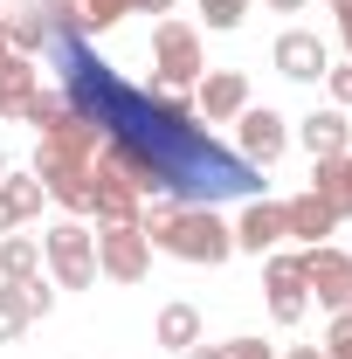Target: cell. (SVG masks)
Masks as SVG:
<instances>
[{"label":"cell","instance_id":"6da1fadb","mask_svg":"<svg viewBox=\"0 0 352 359\" xmlns=\"http://www.w3.org/2000/svg\"><path fill=\"white\" fill-rule=\"evenodd\" d=\"M48 62H62V97L97 125V152L90 166H111L118 180H132L138 201L173 194L180 208H221V201H249L263 180L242 152H228L208 138L201 111L187 104V90H138L125 83L104 55H90L83 28H69L62 14H48L42 0V48Z\"/></svg>","mask_w":352,"mask_h":359},{"label":"cell","instance_id":"7a4b0ae2","mask_svg":"<svg viewBox=\"0 0 352 359\" xmlns=\"http://www.w3.org/2000/svg\"><path fill=\"white\" fill-rule=\"evenodd\" d=\"M145 242L166 249V256H180V263H208V269L235 256V228L221 222L215 208H180L159 228H145Z\"/></svg>","mask_w":352,"mask_h":359},{"label":"cell","instance_id":"3957f363","mask_svg":"<svg viewBox=\"0 0 352 359\" xmlns=\"http://www.w3.org/2000/svg\"><path fill=\"white\" fill-rule=\"evenodd\" d=\"M152 69H159V90H194L208 76L201 35H194L187 21H159V28H152Z\"/></svg>","mask_w":352,"mask_h":359},{"label":"cell","instance_id":"277c9868","mask_svg":"<svg viewBox=\"0 0 352 359\" xmlns=\"http://www.w3.org/2000/svg\"><path fill=\"white\" fill-rule=\"evenodd\" d=\"M42 256H48V269H55L62 290H90L97 283V235L83 222H55L42 235Z\"/></svg>","mask_w":352,"mask_h":359},{"label":"cell","instance_id":"5b68a950","mask_svg":"<svg viewBox=\"0 0 352 359\" xmlns=\"http://www.w3.org/2000/svg\"><path fill=\"white\" fill-rule=\"evenodd\" d=\"M97 269H104L111 283H145V269H152L145 228L138 222H104L97 228Z\"/></svg>","mask_w":352,"mask_h":359},{"label":"cell","instance_id":"8992f818","mask_svg":"<svg viewBox=\"0 0 352 359\" xmlns=\"http://www.w3.org/2000/svg\"><path fill=\"white\" fill-rule=\"evenodd\" d=\"M35 180L48 187V201H62L69 215H90V159H69L62 145H48L35 152Z\"/></svg>","mask_w":352,"mask_h":359},{"label":"cell","instance_id":"52a82bcc","mask_svg":"<svg viewBox=\"0 0 352 359\" xmlns=\"http://www.w3.org/2000/svg\"><path fill=\"white\" fill-rule=\"evenodd\" d=\"M304 290H318V304H332V311H352V256L332 242L304 249Z\"/></svg>","mask_w":352,"mask_h":359},{"label":"cell","instance_id":"ba28073f","mask_svg":"<svg viewBox=\"0 0 352 359\" xmlns=\"http://www.w3.org/2000/svg\"><path fill=\"white\" fill-rule=\"evenodd\" d=\"M263 283H269V318H276V325H297L304 304H311V290H304V256H276V249H269Z\"/></svg>","mask_w":352,"mask_h":359},{"label":"cell","instance_id":"9c48e42d","mask_svg":"<svg viewBox=\"0 0 352 359\" xmlns=\"http://www.w3.org/2000/svg\"><path fill=\"white\" fill-rule=\"evenodd\" d=\"M235 125H242V159H249V166H276V159H283L290 132H283V118H276L269 104H249Z\"/></svg>","mask_w":352,"mask_h":359},{"label":"cell","instance_id":"30bf717a","mask_svg":"<svg viewBox=\"0 0 352 359\" xmlns=\"http://www.w3.org/2000/svg\"><path fill=\"white\" fill-rule=\"evenodd\" d=\"M276 69H283L290 83H318V76L332 69V48L318 42L311 28H290V35H276Z\"/></svg>","mask_w":352,"mask_h":359},{"label":"cell","instance_id":"8fae6325","mask_svg":"<svg viewBox=\"0 0 352 359\" xmlns=\"http://www.w3.org/2000/svg\"><path fill=\"white\" fill-rule=\"evenodd\" d=\"M194 111H201L208 125L242 118V111H249V76H242V69H208V76H201V97H194Z\"/></svg>","mask_w":352,"mask_h":359},{"label":"cell","instance_id":"7c38bea8","mask_svg":"<svg viewBox=\"0 0 352 359\" xmlns=\"http://www.w3.org/2000/svg\"><path fill=\"white\" fill-rule=\"evenodd\" d=\"M297 138H304L311 159H339V152H352V118L339 104H325V111H311L304 125H297Z\"/></svg>","mask_w":352,"mask_h":359},{"label":"cell","instance_id":"4fadbf2b","mask_svg":"<svg viewBox=\"0 0 352 359\" xmlns=\"http://www.w3.org/2000/svg\"><path fill=\"white\" fill-rule=\"evenodd\" d=\"M276 242H283V208H276V201H249V208H242V222H235V249L269 256Z\"/></svg>","mask_w":352,"mask_h":359},{"label":"cell","instance_id":"5bb4252c","mask_svg":"<svg viewBox=\"0 0 352 359\" xmlns=\"http://www.w3.org/2000/svg\"><path fill=\"white\" fill-rule=\"evenodd\" d=\"M35 90H42V69H35V55H7V62H0V118H28Z\"/></svg>","mask_w":352,"mask_h":359},{"label":"cell","instance_id":"9a60e30c","mask_svg":"<svg viewBox=\"0 0 352 359\" xmlns=\"http://www.w3.org/2000/svg\"><path fill=\"white\" fill-rule=\"evenodd\" d=\"M332 228H339V215H332L318 194H297V201H283V235H297V242H311V249H318Z\"/></svg>","mask_w":352,"mask_h":359},{"label":"cell","instance_id":"2e32d148","mask_svg":"<svg viewBox=\"0 0 352 359\" xmlns=\"http://www.w3.org/2000/svg\"><path fill=\"white\" fill-rule=\"evenodd\" d=\"M311 194H318L332 215H352V152H339V159H318V173H311Z\"/></svg>","mask_w":352,"mask_h":359},{"label":"cell","instance_id":"e0dca14e","mask_svg":"<svg viewBox=\"0 0 352 359\" xmlns=\"http://www.w3.org/2000/svg\"><path fill=\"white\" fill-rule=\"evenodd\" d=\"M42 269V242L35 235H0V283H28Z\"/></svg>","mask_w":352,"mask_h":359},{"label":"cell","instance_id":"ac0fdd59","mask_svg":"<svg viewBox=\"0 0 352 359\" xmlns=\"http://www.w3.org/2000/svg\"><path fill=\"white\" fill-rule=\"evenodd\" d=\"M159 346H173V353L201 346V311H194V304H166V311H159Z\"/></svg>","mask_w":352,"mask_h":359},{"label":"cell","instance_id":"d6986e66","mask_svg":"<svg viewBox=\"0 0 352 359\" xmlns=\"http://www.w3.org/2000/svg\"><path fill=\"white\" fill-rule=\"evenodd\" d=\"M28 325H35V311H28V290H21V283H0V346H7V339H21Z\"/></svg>","mask_w":352,"mask_h":359},{"label":"cell","instance_id":"ffe728a7","mask_svg":"<svg viewBox=\"0 0 352 359\" xmlns=\"http://www.w3.org/2000/svg\"><path fill=\"white\" fill-rule=\"evenodd\" d=\"M0 187H7V201H14V215L28 222V215H42V201H48V187L35 173H0Z\"/></svg>","mask_w":352,"mask_h":359},{"label":"cell","instance_id":"44dd1931","mask_svg":"<svg viewBox=\"0 0 352 359\" xmlns=\"http://www.w3.org/2000/svg\"><path fill=\"white\" fill-rule=\"evenodd\" d=\"M325 359H352V311H332V332H325Z\"/></svg>","mask_w":352,"mask_h":359},{"label":"cell","instance_id":"7402d4cb","mask_svg":"<svg viewBox=\"0 0 352 359\" xmlns=\"http://www.w3.org/2000/svg\"><path fill=\"white\" fill-rule=\"evenodd\" d=\"M201 14H208V28H242L249 0H201Z\"/></svg>","mask_w":352,"mask_h":359},{"label":"cell","instance_id":"603a6c76","mask_svg":"<svg viewBox=\"0 0 352 359\" xmlns=\"http://www.w3.org/2000/svg\"><path fill=\"white\" fill-rule=\"evenodd\" d=\"M221 359H276L263 346V339H228V346H221Z\"/></svg>","mask_w":352,"mask_h":359},{"label":"cell","instance_id":"cb8c5ba5","mask_svg":"<svg viewBox=\"0 0 352 359\" xmlns=\"http://www.w3.org/2000/svg\"><path fill=\"white\" fill-rule=\"evenodd\" d=\"M325 83H332V104L352 111V62H346V69H325Z\"/></svg>","mask_w":352,"mask_h":359},{"label":"cell","instance_id":"d4e9b609","mask_svg":"<svg viewBox=\"0 0 352 359\" xmlns=\"http://www.w3.org/2000/svg\"><path fill=\"white\" fill-rule=\"evenodd\" d=\"M21 290H28V311H35V318H48V304H55V290H48L42 276H28V283H21Z\"/></svg>","mask_w":352,"mask_h":359},{"label":"cell","instance_id":"484cf974","mask_svg":"<svg viewBox=\"0 0 352 359\" xmlns=\"http://www.w3.org/2000/svg\"><path fill=\"white\" fill-rule=\"evenodd\" d=\"M125 14H173V0H118Z\"/></svg>","mask_w":352,"mask_h":359},{"label":"cell","instance_id":"4316f807","mask_svg":"<svg viewBox=\"0 0 352 359\" xmlns=\"http://www.w3.org/2000/svg\"><path fill=\"white\" fill-rule=\"evenodd\" d=\"M21 228V215H14V201H7V187H0V235H14Z\"/></svg>","mask_w":352,"mask_h":359},{"label":"cell","instance_id":"83f0119b","mask_svg":"<svg viewBox=\"0 0 352 359\" xmlns=\"http://www.w3.org/2000/svg\"><path fill=\"white\" fill-rule=\"evenodd\" d=\"M339 42L352 48V0H339Z\"/></svg>","mask_w":352,"mask_h":359},{"label":"cell","instance_id":"f1b7e54d","mask_svg":"<svg viewBox=\"0 0 352 359\" xmlns=\"http://www.w3.org/2000/svg\"><path fill=\"white\" fill-rule=\"evenodd\" d=\"M180 359H221V346H187Z\"/></svg>","mask_w":352,"mask_h":359},{"label":"cell","instance_id":"f546056e","mask_svg":"<svg viewBox=\"0 0 352 359\" xmlns=\"http://www.w3.org/2000/svg\"><path fill=\"white\" fill-rule=\"evenodd\" d=\"M263 7H276V14H297V7H304V0H263Z\"/></svg>","mask_w":352,"mask_h":359},{"label":"cell","instance_id":"4dcf8cb0","mask_svg":"<svg viewBox=\"0 0 352 359\" xmlns=\"http://www.w3.org/2000/svg\"><path fill=\"white\" fill-rule=\"evenodd\" d=\"M7 55H14V42H7V14H0V62H7Z\"/></svg>","mask_w":352,"mask_h":359},{"label":"cell","instance_id":"1f68e13d","mask_svg":"<svg viewBox=\"0 0 352 359\" xmlns=\"http://www.w3.org/2000/svg\"><path fill=\"white\" fill-rule=\"evenodd\" d=\"M283 359H325V353H318V346H297V353H283Z\"/></svg>","mask_w":352,"mask_h":359},{"label":"cell","instance_id":"d6a6232c","mask_svg":"<svg viewBox=\"0 0 352 359\" xmlns=\"http://www.w3.org/2000/svg\"><path fill=\"white\" fill-rule=\"evenodd\" d=\"M0 173H7V152H0Z\"/></svg>","mask_w":352,"mask_h":359}]
</instances>
